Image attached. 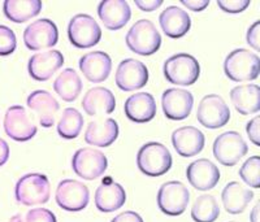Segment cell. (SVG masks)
<instances>
[{
  "mask_svg": "<svg viewBox=\"0 0 260 222\" xmlns=\"http://www.w3.org/2000/svg\"><path fill=\"white\" fill-rule=\"evenodd\" d=\"M164 77L169 83L177 86H191L201 76L198 60L189 54H177L166 60Z\"/></svg>",
  "mask_w": 260,
  "mask_h": 222,
  "instance_id": "cell-2",
  "label": "cell"
},
{
  "mask_svg": "<svg viewBox=\"0 0 260 222\" xmlns=\"http://www.w3.org/2000/svg\"><path fill=\"white\" fill-rule=\"evenodd\" d=\"M259 95V86L254 83H248V85H241L232 89L231 100L240 115H254L260 109Z\"/></svg>",
  "mask_w": 260,
  "mask_h": 222,
  "instance_id": "cell-28",
  "label": "cell"
},
{
  "mask_svg": "<svg viewBox=\"0 0 260 222\" xmlns=\"http://www.w3.org/2000/svg\"><path fill=\"white\" fill-rule=\"evenodd\" d=\"M25 222H57L55 214L46 208H34L26 214Z\"/></svg>",
  "mask_w": 260,
  "mask_h": 222,
  "instance_id": "cell-35",
  "label": "cell"
},
{
  "mask_svg": "<svg viewBox=\"0 0 260 222\" xmlns=\"http://www.w3.org/2000/svg\"><path fill=\"white\" fill-rule=\"evenodd\" d=\"M259 125H260V117L259 116H256V117H254L252 120H250V121L247 122V125H246V131H247V135L248 138H250V140H251L252 143H254L256 147H259L260 143H259Z\"/></svg>",
  "mask_w": 260,
  "mask_h": 222,
  "instance_id": "cell-37",
  "label": "cell"
},
{
  "mask_svg": "<svg viewBox=\"0 0 260 222\" xmlns=\"http://www.w3.org/2000/svg\"><path fill=\"white\" fill-rule=\"evenodd\" d=\"M180 3L192 12H202L210 6V0H180Z\"/></svg>",
  "mask_w": 260,
  "mask_h": 222,
  "instance_id": "cell-39",
  "label": "cell"
},
{
  "mask_svg": "<svg viewBox=\"0 0 260 222\" xmlns=\"http://www.w3.org/2000/svg\"><path fill=\"white\" fill-rule=\"evenodd\" d=\"M98 15L108 30H120L129 22L132 11L126 0H103L98 6Z\"/></svg>",
  "mask_w": 260,
  "mask_h": 222,
  "instance_id": "cell-20",
  "label": "cell"
},
{
  "mask_svg": "<svg viewBox=\"0 0 260 222\" xmlns=\"http://www.w3.org/2000/svg\"><path fill=\"white\" fill-rule=\"evenodd\" d=\"M9 159V145L4 139L0 138V166H3L4 164L8 161Z\"/></svg>",
  "mask_w": 260,
  "mask_h": 222,
  "instance_id": "cell-42",
  "label": "cell"
},
{
  "mask_svg": "<svg viewBox=\"0 0 260 222\" xmlns=\"http://www.w3.org/2000/svg\"><path fill=\"white\" fill-rule=\"evenodd\" d=\"M126 46L134 54L150 56L161 46V35L150 20H139L127 31Z\"/></svg>",
  "mask_w": 260,
  "mask_h": 222,
  "instance_id": "cell-4",
  "label": "cell"
},
{
  "mask_svg": "<svg viewBox=\"0 0 260 222\" xmlns=\"http://www.w3.org/2000/svg\"><path fill=\"white\" fill-rule=\"evenodd\" d=\"M116 85L122 91H136L148 82V69L136 59L122 60L116 70Z\"/></svg>",
  "mask_w": 260,
  "mask_h": 222,
  "instance_id": "cell-14",
  "label": "cell"
},
{
  "mask_svg": "<svg viewBox=\"0 0 260 222\" xmlns=\"http://www.w3.org/2000/svg\"><path fill=\"white\" fill-rule=\"evenodd\" d=\"M82 108L89 116L110 115L116 108L115 95L106 87L90 89L82 99Z\"/></svg>",
  "mask_w": 260,
  "mask_h": 222,
  "instance_id": "cell-26",
  "label": "cell"
},
{
  "mask_svg": "<svg viewBox=\"0 0 260 222\" xmlns=\"http://www.w3.org/2000/svg\"><path fill=\"white\" fill-rule=\"evenodd\" d=\"M250 219H251V222L259 221V203H257V204H255L254 209H252L251 214H250Z\"/></svg>",
  "mask_w": 260,
  "mask_h": 222,
  "instance_id": "cell-43",
  "label": "cell"
},
{
  "mask_svg": "<svg viewBox=\"0 0 260 222\" xmlns=\"http://www.w3.org/2000/svg\"><path fill=\"white\" fill-rule=\"evenodd\" d=\"M254 199V193L238 182H229L221 193L222 205L231 214H240L245 212L247 205Z\"/></svg>",
  "mask_w": 260,
  "mask_h": 222,
  "instance_id": "cell-27",
  "label": "cell"
},
{
  "mask_svg": "<svg viewBox=\"0 0 260 222\" xmlns=\"http://www.w3.org/2000/svg\"><path fill=\"white\" fill-rule=\"evenodd\" d=\"M219 216V203L212 195L198 196L192 204L191 218L194 222H215Z\"/></svg>",
  "mask_w": 260,
  "mask_h": 222,
  "instance_id": "cell-31",
  "label": "cell"
},
{
  "mask_svg": "<svg viewBox=\"0 0 260 222\" xmlns=\"http://www.w3.org/2000/svg\"><path fill=\"white\" fill-rule=\"evenodd\" d=\"M83 126V116L76 108H67L57 122V133L64 139H74L80 135Z\"/></svg>",
  "mask_w": 260,
  "mask_h": 222,
  "instance_id": "cell-32",
  "label": "cell"
},
{
  "mask_svg": "<svg viewBox=\"0 0 260 222\" xmlns=\"http://www.w3.org/2000/svg\"><path fill=\"white\" fill-rule=\"evenodd\" d=\"M124 110L130 121L145 124L151 121L156 115V103L154 96L148 92H138L126 99Z\"/></svg>",
  "mask_w": 260,
  "mask_h": 222,
  "instance_id": "cell-22",
  "label": "cell"
},
{
  "mask_svg": "<svg viewBox=\"0 0 260 222\" xmlns=\"http://www.w3.org/2000/svg\"><path fill=\"white\" fill-rule=\"evenodd\" d=\"M11 222H22V218H21L20 214H16V216L11 219Z\"/></svg>",
  "mask_w": 260,
  "mask_h": 222,
  "instance_id": "cell-44",
  "label": "cell"
},
{
  "mask_svg": "<svg viewBox=\"0 0 260 222\" xmlns=\"http://www.w3.org/2000/svg\"><path fill=\"white\" fill-rule=\"evenodd\" d=\"M224 71L233 82L254 81L259 77L260 59L255 52L246 48H237L225 59Z\"/></svg>",
  "mask_w": 260,
  "mask_h": 222,
  "instance_id": "cell-1",
  "label": "cell"
},
{
  "mask_svg": "<svg viewBox=\"0 0 260 222\" xmlns=\"http://www.w3.org/2000/svg\"><path fill=\"white\" fill-rule=\"evenodd\" d=\"M78 65L86 80L92 83H101L110 76L112 70V60L110 55L103 51H94L83 55Z\"/></svg>",
  "mask_w": 260,
  "mask_h": 222,
  "instance_id": "cell-19",
  "label": "cell"
},
{
  "mask_svg": "<svg viewBox=\"0 0 260 222\" xmlns=\"http://www.w3.org/2000/svg\"><path fill=\"white\" fill-rule=\"evenodd\" d=\"M259 27H260V22L259 21H255L254 24L251 26L248 27L247 30V43L254 48L255 51L260 50V42H259Z\"/></svg>",
  "mask_w": 260,
  "mask_h": 222,
  "instance_id": "cell-38",
  "label": "cell"
},
{
  "mask_svg": "<svg viewBox=\"0 0 260 222\" xmlns=\"http://www.w3.org/2000/svg\"><path fill=\"white\" fill-rule=\"evenodd\" d=\"M27 107L37 115L39 124L43 128H51L56 121L60 105L57 100L46 90H37L27 96Z\"/></svg>",
  "mask_w": 260,
  "mask_h": 222,
  "instance_id": "cell-18",
  "label": "cell"
},
{
  "mask_svg": "<svg viewBox=\"0 0 260 222\" xmlns=\"http://www.w3.org/2000/svg\"><path fill=\"white\" fill-rule=\"evenodd\" d=\"M111 222H143V218L133 210H126L117 214Z\"/></svg>",
  "mask_w": 260,
  "mask_h": 222,
  "instance_id": "cell-41",
  "label": "cell"
},
{
  "mask_svg": "<svg viewBox=\"0 0 260 222\" xmlns=\"http://www.w3.org/2000/svg\"><path fill=\"white\" fill-rule=\"evenodd\" d=\"M68 36L72 45L77 48H90L99 43L102 29L90 15H76L68 25Z\"/></svg>",
  "mask_w": 260,
  "mask_h": 222,
  "instance_id": "cell-9",
  "label": "cell"
},
{
  "mask_svg": "<svg viewBox=\"0 0 260 222\" xmlns=\"http://www.w3.org/2000/svg\"><path fill=\"white\" fill-rule=\"evenodd\" d=\"M118 136V125L113 119H99L87 125L85 142L96 147H110Z\"/></svg>",
  "mask_w": 260,
  "mask_h": 222,
  "instance_id": "cell-25",
  "label": "cell"
},
{
  "mask_svg": "<svg viewBox=\"0 0 260 222\" xmlns=\"http://www.w3.org/2000/svg\"><path fill=\"white\" fill-rule=\"evenodd\" d=\"M240 177L247 186L252 189L260 187V159L259 156H251L243 163L240 169Z\"/></svg>",
  "mask_w": 260,
  "mask_h": 222,
  "instance_id": "cell-33",
  "label": "cell"
},
{
  "mask_svg": "<svg viewBox=\"0 0 260 222\" xmlns=\"http://www.w3.org/2000/svg\"><path fill=\"white\" fill-rule=\"evenodd\" d=\"M55 199L60 208L68 212L83 210L90 200V191L86 184L76 179H64L56 187Z\"/></svg>",
  "mask_w": 260,
  "mask_h": 222,
  "instance_id": "cell-11",
  "label": "cell"
},
{
  "mask_svg": "<svg viewBox=\"0 0 260 222\" xmlns=\"http://www.w3.org/2000/svg\"><path fill=\"white\" fill-rule=\"evenodd\" d=\"M64 64V56L60 51L48 50L38 52L29 59L27 70L30 77L38 82L48 81Z\"/></svg>",
  "mask_w": 260,
  "mask_h": 222,
  "instance_id": "cell-16",
  "label": "cell"
},
{
  "mask_svg": "<svg viewBox=\"0 0 260 222\" xmlns=\"http://www.w3.org/2000/svg\"><path fill=\"white\" fill-rule=\"evenodd\" d=\"M134 4L142 12H152L162 6V0H134Z\"/></svg>",
  "mask_w": 260,
  "mask_h": 222,
  "instance_id": "cell-40",
  "label": "cell"
},
{
  "mask_svg": "<svg viewBox=\"0 0 260 222\" xmlns=\"http://www.w3.org/2000/svg\"><path fill=\"white\" fill-rule=\"evenodd\" d=\"M126 202V193L120 183L111 179L103 182L95 191V207L104 213L120 209Z\"/></svg>",
  "mask_w": 260,
  "mask_h": 222,
  "instance_id": "cell-24",
  "label": "cell"
},
{
  "mask_svg": "<svg viewBox=\"0 0 260 222\" xmlns=\"http://www.w3.org/2000/svg\"><path fill=\"white\" fill-rule=\"evenodd\" d=\"M4 130L16 142H27L37 134V126L22 105L8 108L4 116Z\"/></svg>",
  "mask_w": 260,
  "mask_h": 222,
  "instance_id": "cell-12",
  "label": "cell"
},
{
  "mask_svg": "<svg viewBox=\"0 0 260 222\" xmlns=\"http://www.w3.org/2000/svg\"><path fill=\"white\" fill-rule=\"evenodd\" d=\"M137 165L143 174L148 177H160L171 169L172 155L168 148L161 143H146L139 148Z\"/></svg>",
  "mask_w": 260,
  "mask_h": 222,
  "instance_id": "cell-5",
  "label": "cell"
},
{
  "mask_svg": "<svg viewBox=\"0 0 260 222\" xmlns=\"http://www.w3.org/2000/svg\"><path fill=\"white\" fill-rule=\"evenodd\" d=\"M189 202L190 193L182 182H166L157 193V207L167 216L182 214L186 210Z\"/></svg>",
  "mask_w": 260,
  "mask_h": 222,
  "instance_id": "cell-8",
  "label": "cell"
},
{
  "mask_svg": "<svg viewBox=\"0 0 260 222\" xmlns=\"http://www.w3.org/2000/svg\"><path fill=\"white\" fill-rule=\"evenodd\" d=\"M248 147L243 136L237 131L220 134L213 142V156L221 165L234 166L246 156Z\"/></svg>",
  "mask_w": 260,
  "mask_h": 222,
  "instance_id": "cell-7",
  "label": "cell"
},
{
  "mask_svg": "<svg viewBox=\"0 0 260 222\" xmlns=\"http://www.w3.org/2000/svg\"><path fill=\"white\" fill-rule=\"evenodd\" d=\"M231 222H236V221H231Z\"/></svg>",
  "mask_w": 260,
  "mask_h": 222,
  "instance_id": "cell-45",
  "label": "cell"
},
{
  "mask_svg": "<svg viewBox=\"0 0 260 222\" xmlns=\"http://www.w3.org/2000/svg\"><path fill=\"white\" fill-rule=\"evenodd\" d=\"M186 177L195 190L208 191L219 183L220 170L208 159H198L187 166Z\"/></svg>",
  "mask_w": 260,
  "mask_h": 222,
  "instance_id": "cell-17",
  "label": "cell"
},
{
  "mask_svg": "<svg viewBox=\"0 0 260 222\" xmlns=\"http://www.w3.org/2000/svg\"><path fill=\"white\" fill-rule=\"evenodd\" d=\"M204 143V134L194 126H183L172 134V144L182 157H192L201 154Z\"/></svg>",
  "mask_w": 260,
  "mask_h": 222,
  "instance_id": "cell-21",
  "label": "cell"
},
{
  "mask_svg": "<svg viewBox=\"0 0 260 222\" xmlns=\"http://www.w3.org/2000/svg\"><path fill=\"white\" fill-rule=\"evenodd\" d=\"M59 31L56 25L48 18H41L29 25L24 31V42L29 50L42 51L57 43Z\"/></svg>",
  "mask_w": 260,
  "mask_h": 222,
  "instance_id": "cell-13",
  "label": "cell"
},
{
  "mask_svg": "<svg viewBox=\"0 0 260 222\" xmlns=\"http://www.w3.org/2000/svg\"><path fill=\"white\" fill-rule=\"evenodd\" d=\"M15 195L16 200L26 207L46 204L50 200L51 195L50 181L45 174L30 173L18 179L16 183Z\"/></svg>",
  "mask_w": 260,
  "mask_h": 222,
  "instance_id": "cell-3",
  "label": "cell"
},
{
  "mask_svg": "<svg viewBox=\"0 0 260 222\" xmlns=\"http://www.w3.org/2000/svg\"><path fill=\"white\" fill-rule=\"evenodd\" d=\"M41 0H6L3 4L4 15L16 24L26 22L36 17L42 11Z\"/></svg>",
  "mask_w": 260,
  "mask_h": 222,
  "instance_id": "cell-29",
  "label": "cell"
},
{
  "mask_svg": "<svg viewBox=\"0 0 260 222\" xmlns=\"http://www.w3.org/2000/svg\"><path fill=\"white\" fill-rule=\"evenodd\" d=\"M250 0H217V6L221 11L226 13H241L243 12L248 6Z\"/></svg>",
  "mask_w": 260,
  "mask_h": 222,
  "instance_id": "cell-36",
  "label": "cell"
},
{
  "mask_svg": "<svg viewBox=\"0 0 260 222\" xmlns=\"http://www.w3.org/2000/svg\"><path fill=\"white\" fill-rule=\"evenodd\" d=\"M17 47V39L12 29L0 25V56H8L15 52Z\"/></svg>",
  "mask_w": 260,
  "mask_h": 222,
  "instance_id": "cell-34",
  "label": "cell"
},
{
  "mask_svg": "<svg viewBox=\"0 0 260 222\" xmlns=\"http://www.w3.org/2000/svg\"><path fill=\"white\" fill-rule=\"evenodd\" d=\"M108 168L106 155L99 150L86 147L78 150L72 159L73 172L86 181H94L102 177Z\"/></svg>",
  "mask_w": 260,
  "mask_h": 222,
  "instance_id": "cell-6",
  "label": "cell"
},
{
  "mask_svg": "<svg viewBox=\"0 0 260 222\" xmlns=\"http://www.w3.org/2000/svg\"><path fill=\"white\" fill-rule=\"evenodd\" d=\"M159 22L164 34L172 39L182 38L191 27V20L186 11L176 6L167 7L160 13Z\"/></svg>",
  "mask_w": 260,
  "mask_h": 222,
  "instance_id": "cell-23",
  "label": "cell"
},
{
  "mask_svg": "<svg viewBox=\"0 0 260 222\" xmlns=\"http://www.w3.org/2000/svg\"><path fill=\"white\" fill-rule=\"evenodd\" d=\"M194 105V96L182 89H168L162 92L161 107L167 119L181 121L187 119Z\"/></svg>",
  "mask_w": 260,
  "mask_h": 222,
  "instance_id": "cell-15",
  "label": "cell"
},
{
  "mask_svg": "<svg viewBox=\"0 0 260 222\" xmlns=\"http://www.w3.org/2000/svg\"><path fill=\"white\" fill-rule=\"evenodd\" d=\"M53 90L64 101H74L82 91V81L74 69L67 68L53 82Z\"/></svg>",
  "mask_w": 260,
  "mask_h": 222,
  "instance_id": "cell-30",
  "label": "cell"
},
{
  "mask_svg": "<svg viewBox=\"0 0 260 222\" xmlns=\"http://www.w3.org/2000/svg\"><path fill=\"white\" fill-rule=\"evenodd\" d=\"M197 120L207 129L222 128L231 120V109L220 95H206L198 105Z\"/></svg>",
  "mask_w": 260,
  "mask_h": 222,
  "instance_id": "cell-10",
  "label": "cell"
}]
</instances>
